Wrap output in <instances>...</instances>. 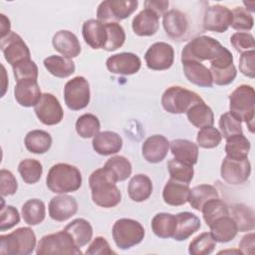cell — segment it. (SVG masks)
<instances>
[{
  "mask_svg": "<svg viewBox=\"0 0 255 255\" xmlns=\"http://www.w3.org/2000/svg\"><path fill=\"white\" fill-rule=\"evenodd\" d=\"M202 102L204 101L198 94L180 86L167 88L161 96L162 108L173 115L184 114L192 106Z\"/></svg>",
  "mask_w": 255,
  "mask_h": 255,
  "instance_id": "6",
  "label": "cell"
},
{
  "mask_svg": "<svg viewBox=\"0 0 255 255\" xmlns=\"http://www.w3.org/2000/svg\"><path fill=\"white\" fill-rule=\"evenodd\" d=\"M0 46L5 60L12 67L24 60L30 59L31 53L28 46L21 36L13 31L1 38Z\"/></svg>",
  "mask_w": 255,
  "mask_h": 255,
  "instance_id": "14",
  "label": "cell"
},
{
  "mask_svg": "<svg viewBox=\"0 0 255 255\" xmlns=\"http://www.w3.org/2000/svg\"><path fill=\"white\" fill-rule=\"evenodd\" d=\"M175 224V215L167 212H160L153 216L151 220V230L159 238H172Z\"/></svg>",
  "mask_w": 255,
  "mask_h": 255,
  "instance_id": "37",
  "label": "cell"
},
{
  "mask_svg": "<svg viewBox=\"0 0 255 255\" xmlns=\"http://www.w3.org/2000/svg\"><path fill=\"white\" fill-rule=\"evenodd\" d=\"M254 19L251 13H249L243 7H235L231 10V24L230 26L239 32L250 31L253 28Z\"/></svg>",
  "mask_w": 255,
  "mask_h": 255,
  "instance_id": "50",
  "label": "cell"
},
{
  "mask_svg": "<svg viewBox=\"0 0 255 255\" xmlns=\"http://www.w3.org/2000/svg\"><path fill=\"white\" fill-rule=\"evenodd\" d=\"M218 125L222 137H224L225 139L229 138L232 135L243 133L241 122L230 112L224 113L220 116Z\"/></svg>",
  "mask_w": 255,
  "mask_h": 255,
  "instance_id": "48",
  "label": "cell"
},
{
  "mask_svg": "<svg viewBox=\"0 0 255 255\" xmlns=\"http://www.w3.org/2000/svg\"><path fill=\"white\" fill-rule=\"evenodd\" d=\"M104 167L110 172L117 182L126 180L130 176L132 171L130 161L122 155L112 156L106 161Z\"/></svg>",
  "mask_w": 255,
  "mask_h": 255,
  "instance_id": "40",
  "label": "cell"
},
{
  "mask_svg": "<svg viewBox=\"0 0 255 255\" xmlns=\"http://www.w3.org/2000/svg\"><path fill=\"white\" fill-rule=\"evenodd\" d=\"M107 32V41L104 50L113 52L122 47L126 41V33L119 23H104Z\"/></svg>",
  "mask_w": 255,
  "mask_h": 255,
  "instance_id": "45",
  "label": "cell"
},
{
  "mask_svg": "<svg viewBox=\"0 0 255 255\" xmlns=\"http://www.w3.org/2000/svg\"><path fill=\"white\" fill-rule=\"evenodd\" d=\"M230 43L232 47L239 53L254 50L255 41L252 34L247 32H236L231 35Z\"/></svg>",
  "mask_w": 255,
  "mask_h": 255,
  "instance_id": "52",
  "label": "cell"
},
{
  "mask_svg": "<svg viewBox=\"0 0 255 255\" xmlns=\"http://www.w3.org/2000/svg\"><path fill=\"white\" fill-rule=\"evenodd\" d=\"M78 211L77 200L67 194L54 196L49 202V215L55 221H66Z\"/></svg>",
  "mask_w": 255,
  "mask_h": 255,
  "instance_id": "18",
  "label": "cell"
},
{
  "mask_svg": "<svg viewBox=\"0 0 255 255\" xmlns=\"http://www.w3.org/2000/svg\"><path fill=\"white\" fill-rule=\"evenodd\" d=\"M83 38L91 48L103 49L107 41L105 24L97 19H89L84 22L82 27Z\"/></svg>",
  "mask_w": 255,
  "mask_h": 255,
  "instance_id": "25",
  "label": "cell"
},
{
  "mask_svg": "<svg viewBox=\"0 0 255 255\" xmlns=\"http://www.w3.org/2000/svg\"><path fill=\"white\" fill-rule=\"evenodd\" d=\"M0 26H1V38L5 37L6 35H8L11 30H10V20L4 15V14H0Z\"/></svg>",
  "mask_w": 255,
  "mask_h": 255,
  "instance_id": "59",
  "label": "cell"
},
{
  "mask_svg": "<svg viewBox=\"0 0 255 255\" xmlns=\"http://www.w3.org/2000/svg\"><path fill=\"white\" fill-rule=\"evenodd\" d=\"M239 71L248 78L253 79L255 77V50L241 54L239 58Z\"/></svg>",
  "mask_w": 255,
  "mask_h": 255,
  "instance_id": "55",
  "label": "cell"
},
{
  "mask_svg": "<svg viewBox=\"0 0 255 255\" xmlns=\"http://www.w3.org/2000/svg\"><path fill=\"white\" fill-rule=\"evenodd\" d=\"M34 112L39 121L46 126H55L61 123L64 112L59 100L50 93L42 94L34 107Z\"/></svg>",
  "mask_w": 255,
  "mask_h": 255,
  "instance_id": "12",
  "label": "cell"
},
{
  "mask_svg": "<svg viewBox=\"0 0 255 255\" xmlns=\"http://www.w3.org/2000/svg\"><path fill=\"white\" fill-rule=\"evenodd\" d=\"M176 224L172 238L176 241H184L201 227L200 219L193 213L184 211L175 215Z\"/></svg>",
  "mask_w": 255,
  "mask_h": 255,
  "instance_id": "26",
  "label": "cell"
},
{
  "mask_svg": "<svg viewBox=\"0 0 255 255\" xmlns=\"http://www.w3.org/2000/svg\"><path fill=\"white\" fill-rule=\"evenodd\" d=\"M255 249V234L253 232L244 235L239 242L240 254L253 255Z\"/></svg>",
  "mask_w": 255,
  "mask_h": 255,
  "instance_id": "57",
  "label": "cell"
},
{
  "mask_svg": "<svg viewBox=\"0 0 255 255\" xmlns=\"http://www.w3.org/2000/svg\"><path fill=\"white\" fill-rule=\"evenodd\" d=\"M169 148L174 156L179 161L189 165H194L198 159V145L191 140L177 138L169 142Z\"/></svg>",
  "mask_w": 255,
  "mask_h": 255,
  "instance_id": "29",
  "label": "cell"
},
{
  "mask_svg": "<svg viewBox=\"0 0 255 255\" xmlns=\"http://www.w3.org/2000/svg\"><path fill=\"white\" fill-rule=\"evenodd\" d=\"M116 183L117 181L105 167L93 171L89 177V185L94 203L104 208L117 206L122 200V193Z\"/></svg>",
  "mask_w": 255,
  "mask_h": 255,
  "instance_id": "1",
  "label": "cell"
},
{
  "mask_svg": "<svg viewBox=\"0 0 255 255\" xmlns=\"http://www.w3.org/2000/svg\"><path fill=\"white\" fill-rule=\"evenodd\" d=\"M227 48L222 46L216 39L202 35L193 38L188 42L181 51V62L183 61H213L223 53Z\"/></svg>",
  "mask_w": 255,
  "mask_h": 255,
  "instance_id": "4",
  "label": "cell"
},
{
  "mask_svg": "<svg viewBox=\"0 0 255 255\" xmlns=\"http://www.w3.org/2000/svg\"><path fill=\"white\" fill-rule=\"evenodd\" d=\"M201 212L205 223L209 226L216 219L229 215V208L227 204L218 197L206 201L201 208Z\"/></svg>",
  "mask_w": 255,
  "mask_h": 255,
  "instance_id": "42",
  "label": "cell"
},
{
  "mask_svg": "<svg viewBox=\"0 0 255 255\" xmlns=\"http://www.w3.org/2000/svg\"><path fill=\"white\" fill-rule=\"evenodd\" d=\"M144 60L148 69L164 71L169 69L174 61V51L171 45L165 42L152 44L144 54Z\"/></svg>",
  "mask_w": 255,
  "mask_h": 255,
  "instance_id": "13",
  "label": "cell"
},
{
  "mask_svg": "<svg viewBox=\"0 0 255 255\" xmlns=\"http://www.w3.org/2000/svg\"><path fill=\"white\" fill-rule=\"evenodd\" d=\"M219 193L217 189L210 184H199L190 189L188 202L190 206L197 210L201 211L202 206L206 201L212 198H218Z\"/></svg>",
  "mask_w": 255,
  "mask_h": 255,
  "instance_id": "41",
  "label": "cell"
},
{
  "mask_svg": "<svg viewBox=\"0 0 255 255\" xmlns=\"http://www.w3.org/2000/svg\"><path fill=\"white\" fill-rule=\"evenodd\" d=\"M87 255H111L116 254V252L111 248L109 242L106 238L102 236L96 237L90 244L86 251Z\"/></svg>",
  "mask_w": 255,
  "mask_h": 255,
  "instance_id": "56",
  "label": "cell"
},
{
  "mask_svg": "<svg viewBox=\"0 0 255 255\" xmlns=\"http://www.w3.org/2000/svg\"><path fill=\"white\" fill-rule=\"evenodd\" d=\"M42 94L36 80H22L14 87V97L22 107H35Z\"/></svg>",
  "mask_w": 255,
  "mask_h": 255,
  "instance_id": "20",
  "label": "cell"
},
{
  "mask_svg": "<svg viewBox=\"0 0 255 255\" xmlns=\"http://www.w3.org/2000/svg\"><path fill=\"white\" fill-rule=\"evenodd\" d=\"M210 233L216 242L227 243L235 238L238 233L237 225L229 215L216 219L209 225Z\"/></svg>",
  "mask_w": 255,
  "mask_h": 255,
  "instance_id": "30",
  "label": "cell"
},
{
  "mask_svg": "<svg viewBox=\"0 0 255 255\" xmlns=\"http://www.w3.org/2000/svg\"><path fill=\"white\" fill-rule=\"evenodd\" d=\"M47 187L54 193L66 194L77 191L82 185V174L78 167L69 163L54 164L46 177Z\"/></svg>",
  "mask_w": 255,
  "mask_h": 255,
  "instance_id": "2",
  "label": "cell"
},
{
  "mask_svg": "<svg viewBox=\"0 0 255 255\" xmlns=\"http://www.w3.org/2000/svg\"><path fill=\"white\" fill-rule=\"evenodd\" d=\"M159 27V17L150 9L144 8L134 16L131 23L132 31L137 36H152Z\"/></svg>",
  "mask_w": 255,
  "mask_h": 255,
  "instance_id": "23",
  "label": "cell"
},
{
  "mask_svg": "<svg viewBox=\"0 0 255 255\" xmlns=\"http://www.w3.org/2000/svg\"><path fill=\"white\" fill-rule=\"evenodd\" d=\"M37 255H81V249L75 244L71 235L65 231H59L56 233L43 236L38 242Z\"/></svg>",
  "mask_w": 255,
  "mask_h": 255,
  "instance_id": "7",
  "label": "cell"
},
{
  "mask_svg": "<svg viewBox=\"0 0 255 255\" xmlns=\"http://www.w3.org/2000/svg\"><path fill=\"white\" fill-rule=\"evenodd\" d=\"M14 78L17 82L22 80H36L38 78V67L31 59L24 60L13 67Z\"/></svg>",
  "mask_w": 255,
  "mask_h": 255,
  "instance_id": "51",
  "label": "cell"
},
{
  "mask_svg": "<svg viewBox=\"0 0 255 255\" xmlns=\"http://www.w3.org/2000/svg\"><path fill=\"white\" fill-rule=\"evenodd\" d=\"M54 49L67 58H75L81 53V45L78 37L68 30H60L53 36Z\"/></svg>",
  "mask_w": 255,
  "mask_h": 255,
  "instance_id": "21",
  "label": "cell"
},
{
  "mask_svg": "<svg viewBox=\"0 0 255 255\" xmlns=\"http://www.w3.org/2000/svg\"><path fill=\"white\" fill-rule=\"evenodd\" d=\"M93 148L101 155H111L119 152L123 147V138L115 131H101L93 137Z\"/></svg>",
  "mask_w": 255,
  "mask_h": 255,
  "instance_id": "22",
  "label": "cell"
},
{
  "mask_svg": "<svg viewBox=\"0 0 255 255\" xmlns=\"http://www.w3.org/2000/svg\"><path fill=\"white\" fill-rule=\"evenodd\" d=\"M189 192L188 184L169 178L163 187L162 198L170 206H180L188 201Z\"/></svg>",
  "mask_w": 255,
  "mask_h": 255,
  "instance_id": "27",
  "label": "cell"
},
{
  "mask_svg": "<svg viewBox=\"0 0 255 255\" xmlns=\"http://www.w3.org/2000/svg\"><path fill=\"white\" fill-rule=\"evenodd\" d=\"M91 99L89 82L82 76L69 80L64 87V100L66 106L72 111L85 109Z\"/></svg>",
  "mask_w": 255,
  "mask_h": 255,
  "instance_id": "10",
  "label": "cell"
},
{
  "mask_svg": "<svg viewBox=\"0 0 255 255\" xmlns=\"http://www.w3.org/2000/svg\"><path fill=\"white\" fill-rule=\"evenodd\" d=\"M151 179L145 174H135L131 177L128 185V193L131 200L142 202L146 200L152 193Z\"/></svg>",
  "mask_w": 255,
  "mask_h": 255,
  "instance_id": "31",
  "label": "cell"
},
{
  "mask_svg": "<svg viewBox=\"0 0 255 255\" xmlns=\"http://www.w3.org/2000/svg\"><path fill=\"white\" fill-rule=\"evenodd\" d=\"M36 247V235L30 227H20L8 234L0 235V253L29 255Z\"/></svg>",
  "mask_w": 255,
  "mask_h": 255,
  "instance_id": "5",
  "label": "cell"
},
{
  "mask_svg": "<svg viewBox=\"0 0 255 255\" xmlns=\"http://www.w3.org/2000/svg\"><path fill=\"white\" fill-rule=\"evenodd\" d=\"M250 148V141L243 133L232 135L226 139L225 152L228 157L234 159L248 158Z\"/></svg>",
  "mask_w": 255,
  "mask_h": 255,
  "instance_id": "39",
  "label": "cell"
},
{
  "mask_svg": "<svg viewBox=\"0 0 255 255\" xmlns=\"http://www.w3.org/2000/svg\"><path fill=\"white\" fill-rule=\"evenodd\" d=\"M182 68L184 76L190 83L202 88H211L213 86L210 70L202 63L196 61H183Z\"/></svg>",
  "mask_w": 255,
  "mask_h": 255,
  "instance_id": "24",
  "label": "cell"
},
{
  "mask_svg": "<svg viewBox=\"0 0 255 255\" xmlns=\"http://www.w3.org/2000/svg\"><path fill=\"white\" fill-rule=\"evenodd\" d=\"M106 66L113 74L129 76L139 71L141 61L139 57L133 53L123 52L109 57L106 61Z\"/></svg>",
  "mask_w": 255,
  "mask_h": 255,
  "instance_id": "16",
  "label": "cell"
},
{
  "mask_svg": "<svg viewBox=\"0 0 255 255\" xmlns=\"http://www.w3.org/2000/svg\"><path fill=\"white\" fill-rule=\"evenodd\" d=\"M169 149L168 139L161 134H153L148 136L141 146L143 158L150 163L162 161L167 155Z\"/></svg>",
  "mask_w": 255,
  "mask_h": 255,
  "instance_id": "19",
  "label": "cell"
},
{
  "mask_svg": "<svg viewBox=\"0 0 255 255\" xmlns=\"http://www.w3.org/2000/svg\"><path fill=\"white\" fill-rule=\"evenodd\" d=\"M18 188L17 180L14 174L5 168L0 170V192L2 196L13 195Z\"/></svg>",
  "mask_w": 255,
  "mask_h": 255,
  "instance_id": "54",
  "label": "cell"
},
{
  "mask_svg": "<svg viewBox=\"0 0 255 255\" xmlns=\"http://www.w3.org/2000/svg\"><path fill=\"white\" fill-rule=\"evenodd\" d=\"M22 217L28 225H38L42 223L46 216L45 203L37 198L27 200L22 206Z\"/></svg>",
  "mask_w": 255,
  "mask_h": 255,
  "instance_id": "38",
  "label": "cell"
},
{
  "mask_svg": "<svg viewBox=\"0 0 255 255\" xmlns=\"http://www.w3.org/2000/svg\"><path fill=\"white\" fill-rule=\"evenodd\" d=\"M169 2L165 0H147L144 1V7L153 11L158 17L163 16L167 12Z\"/></svg>",
  "mask_w": 255,
  "mask_h": 255,
  "instance_id": "58",
  "label": "cell"
},
{
  "mask_svg": "<svg viewBox=\"0 0 255 255\" xmlns=\"http://www.w3.org/2000/svg\"><path fill=\"white\" fill-rule=\"evenodd\" d=\"M186 116L189 123L198 128L204 127H211L214 124L213 112L211 108L207 106L204 102L192 106L186 112Z\"/></svg>",
  "mask_w": 255,
  "mask_h": 255,
  "instance_id": "36",
  "label": "cell"
},
{
  "mask_svg": "<svg viewBox=\"0 0 255 255\" xmlns=\"http://www.w3.org/2000/svg\"><path fill=\"white\" fill-rule=\"evenodd\" d=\"M24 143L30 152L43 154L50 149L52 145V136L45 130L33 129L26 134Z\"/></svg>",
  "mask_w": 255,
  "mask_h": 255,
  "instance_id": "34",
  "label": "cell"
},
{
  "mask_svg": "<svg viewBox=\"0 0 255 255\" xmlns=\"http://www.w3.org/2000/svg\"><path fill=\"white\" fill-rule=\"evenodd\" d=\"M136 0H106L97 9V20L102 23H118L128 18L137 8Z\"/></svg>",
  "mask_w": 255,
  "mask_h": 255,
  "instance_id": "9",
  "label": "cell"
},
{
  "mask_svg": "<svg viewBox=\"0 0 255 255\" xmlns=\"http://www.w3.org/2000/svg\"><path fill=\"white\" fill-rule=\"evenodd\" d=\"M162 25L165 33L173 39L182 37L188 28V21L184 13L171 9L162 16Z\"/></svg>",
  "mask_w": 255,
  "mask_h": 255,
  "instance_id": "28",
  "label": "cell"
},
{
  "mask_svg": "<svg viewBox=\"0 0 255 255\" xmlns=\"http://www.w3.org/2000/svg\"><path fill=\"white\" fill-rule=\"evenodd\" d=\"M222 140V134L214 127H204L199 129L196 136V144L203 148H214Z\"/></svg>",
  "mask_w": 255,
  "mask_h": 255,
  "instance_id": "49",
  "label": "cell"
},
{
  "mask_svg": "<svg viewBox=\"0 0 255 255\" xmlns=\"http://www.w3.org/2000/svg\"><path fill=\"white\" fill-rule=\"evenodd\" d=\"M44 67L53 76L57 78H67L75 73V63L67 57L51 55L44 59Z\"/></svg>",
  "mask_w": 255,
  "mask_h": 255,
  "instance_id": "32",
  "label": "cell"
},
{
  "mask_svg": "<svg viewBox=\"0 0 255 255\" xmlns=\"http://www.w3.org/2000/svg\"><path fill=\"white\" fill-rule=\"evenodd\" d=\"M216 247V241L210 232H203L197 235L188 246V253L191 255H208Z\"/></svg>",
  "mask_w": 255,
  "mask_h": 255,
  "instance_id": "47",
  "label": "cell"
},
{
  "mask_svg": "<svg viewBox=\"0 0 255 255\" xmlns=\"http://www.w3.org/2000/svg\"><path fill=\"white\" fill-rule=\"evenodd\" d=\"M20 222V214L17 208L12 205L1 207L0 212V230L5 231L17 225Z\"/></svg>",
  "mask_w": 255,
  "mask_h": 255,
  "instance_id": "53",
  "label": "cell"
},
{
  "mask_svg": "<svg viewBox=\"0 0 255 255\" xmlns=\"http://www.w3.org/2000/svg\"><path fill=\"white\" fill-rule=\"evenodd\" d=\"M100 121L93 114H84L76 122V131L83 138L94 137L100 132Z\"/></svg>",
  "mask_w": 255,
  "mask_h": 255,
  "instance_id": "43",
  "label": "cell"
},
{
  "mask_svg": "<svg viewBox=\"0 0 255 255\" xmlns=\"http://www.w3.org/2000/svg\"><path fill=\"white\" fill-rule=\"evenodd\" d=\"M18 172L25 183L34 184L38 182L43 173V166L40 161L33 158H26L20 161Z\"/></svg>",
  "mask_w": 255,
  "mask_h": 255,
  "instance_id": "44",
  "label": "cell"
},
{
  "mask_svg": "<svg viewBox=\"0 0 255 255\" xmlns=\"http://www.w3.org/2000/svg\"><path fill=\"white\" fill-rule=\"evenodd\" d=\"M251 174V164L248 158L234 159L225 156L220 167L222 179L230 185H239L246 182Z\"/></svg>",
  "mask_w": 255,
  "mask_h": 255,
  "instance_id": "11",
  "label": "cell"
},
{
  "mask_svg": "<svg viewBox=\"0 0 255 255\" xmlns=\"http://www.w3.org/2000/svg\"><path fill=\"white\" fill-rule=\"evenodd\" d=\"M112 234L116 245L123 250L139 244L144 237V228L136 220L121 218L114 223Z\"/></svg>",
  "mask_w": 255,
  "mask_h": 255,
  "instance_id": "8",
  "label": "cell"
},
{
  "mask_svg": "<svg viewBox=\"0 0 255 255\" xmlns=\"http://www.w3.org/2000/svg\"><path fill=\"white\" fill-rule=\"evenodd\" d=\"M167 169L170 178L176 181L189 184V182H191V180L193 179V165L186 164L182 161L177 160L176 158H172L167 162Z\"/></svg>",
  "mask_w": 255,
  "mask_h": 255,
  "instance_id": "46",
  "label": "cell"
},
{
  "mask_svg": "<svg viewBox=\"0 0 255 255\" xmlns=\"http://www.w3.org/2000/svg\"><path fill=\"white\" fill-rule=\"evenodd\" d=\"M210 73L213 84L227 86L231 84L237 75L236 67L233 64V55L227 49L225 53L210 62Z\"/></svg>",
  "mask_w": 255,
  "mask_h": 255,
  "instance_id": "15",
  "label": "cell"
},
{
  "mask_svg": "<svg viewBox=\"0 0 255 255\" xmlns=\"http://www.w3.org/2000/svg\"><path fill=\"white\" fill-rule=\"evenodd\" d=\"M229 109L240 122H245L248 129L254 132L255 91L252 86L240 85L229 96Z\"/></svg>",
  "mask_w": 255,
  "mask_h": 255,
  "instance_id": "3",
  "label": "cell"
},
{
  "mask_svg": "<svg viewBox=\"0 0 255 255\" xmlns=\"http://www.w3.org/2000/svg\"><path fill=\"white\" fill-rule=\"evenodd\" d=\"M231 24V10L223 5L209 6L204 13L203 28L207 31L223 33Z\"/></svg>",
  "mask_w": 255,
  "mask_h": 255,
  "instance_id": "17",
  "label": "cell"
},
{
  "mask_svg": "<svg viewBox=\"0 0 255 255\" xmlns=\"http://www.w3.org/2000/svg\"><path fill=\"white\" fill-rule=\"evenodd\" d=\"M231 217L237 225L239 232L252 231L255 228L254 210L242 203L234 204L231 207Z\"/></svg>",
  "mask_w": 255,
  "mask_h": 255,
  "instance_id": "35",
  "label": "cell"
},
{
  "mask_svg": "<svg viewBox=\"0 0 255 255\" xmlns=\"http://www.w3.org/2000/svg\"><path fill=\"white\" fill-rule=\"evenodd\" d=\"M73 238L75 244L81 248L87 245L93 237V227L84 218H77L70 222L64 229Z\"/></svg>",
  "mask_w": 255,
  "mask_h": 255,
  "instance_id": "33",
  "label": "cell"
}]
</instances>
